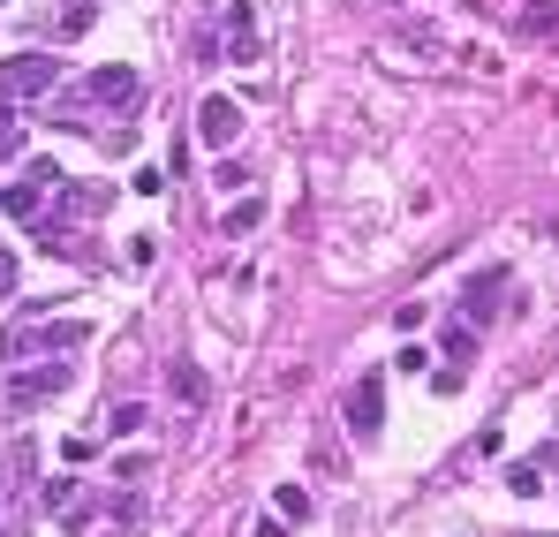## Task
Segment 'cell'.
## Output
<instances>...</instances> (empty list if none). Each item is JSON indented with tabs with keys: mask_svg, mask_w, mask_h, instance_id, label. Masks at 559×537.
<instances>
[{
	"mask_svg": "<svg viewBox=\"0 0 559 537\" xmlns=\"http://www.w3.org/2000/svg\"><path fill=\"white\" fill-rule=\"evenodd\" d=\"M8 152H16V106L0 99V159H8Z\"/></svg>",
	"mask_w": 559,
	"mask_h": 537,
	"instance_id": "obj_20",
	"label": "cell"
},
{
	"mask_svg": "<svg viewBox=\"0 0 559 537\" xmlns=\"http://www.w3.org/2000/svg\"><path fill=\"white\" fill-rule=\"evenodd\" d=\"M507 485L522 492V500H537V492H544V477H537V469H522V462H514V469H507Z\"/></svg>",
	"mask_w": 559,
	"mask_h": 537,
	"instance_id": "obj_19",
	"label": "cell"
},
{
	"mask_svg": "<svg viewBox=\"0 0 559 537\" xmlns=\"http://www.w3.org/2000/svg\"><path fill=\"white\" fill-rule=\"evenodd\" d=\"M235 137H242V106L212 91V99L197 106V144H212V152H227V144H235Z\"/></svg>",
	"mask_w": 559,
	"mask_h": 537,
	"instance_id": "obj_4",
	"label": "cell"
},
{
	"mask_svg": "<svg viewBox=\"0 0 559 537\" xmlns=\"http://www.w3.org/2000/svg\"><path fill=\"white\" fill-rule=\"evenodd\" d=\"M84 341H91L84 318H68V326H46V333L16 326V333H8V356H16V348H38V356H46V348H84Z\"/></svg>",
	"mask_w": 559,
	"mask_h": 537,
	"instance_id": "obj_5",
	"label": "cell"
},
{
	"mask_svg": "<svg viewBox=\"0 0 559 537\" xmlns=\"http://www.w3.org/2000/svg\"><path fill=\"white\" fill-rule=\"evenodd\" d=\"M84 23H91V0H68L61 16H53V31H61V38H76V31H84Z\"/></svg>",
	"mask_w": 559,
	"mask_h": 537,
	"instance_id": "obj_15",
	"label": "cell"
},
{
	"mask_svg": "<svg viewBox=\"0 0 559 537\" xmlns=\"http://www.w3.org/2000/svg\"><path fill=\"white\" fill-rule=\"evenodd\" d=\"M257 220H265V197H235V205L220 212V235H250Z\"/></svg>",
	"mask_w": 559,
	"mask_h": 537,
	"instance_id": "obj_11",
	"label": "cell"
},
{
	"mask_svg": "<svg viewBox=\"0 0 559 537\" xmlns=\"http://www.w3.org/2000/svg\"><path fill=\"white\" fill-rule=\"evenodd\" d=\"M144 416H152L144 401H121V409L106 416V432H114V439H129V432H144Z\"/></svg>",
	"mask_w": 559,
	"mask_h": 537,
	"instance_id": "obj_14",
	"label": "cell"
},
{
	"mask_svg": "<svg viewBox=\"0 0 559 537\" xmlns=\"http://www.w3.org/2000/svg\"><path fill=\"white\" fill-rule=\"evenodd\" d=\"M522 31L529 38H552L559 31V0H522Z\"/></svg>",
	"mask_w": 559,
	"mask_h": 537,
	"instance_id": "obj_12",
	"label": "cell"
},
{
	"mask_svg": "<svg viewBox=\"0 0 559 537\" xmlns=\"http://www.w3.org/2000/svg\"><path fill=\"white\" fill-rule=\"evenodd\" d=\"M114 477H121V485H144V477H152V454H121Z\"/></svg>",
	"mask_w": 559,
	"mask_h": 537,
	"instance_id": "obj_17",
	"label": "cell"
},
{
	"mask_svg": "<svg viewBox=\"0 0 559 537\" xmlns=\"http://www.w3.org/2000/svg\"><path fill=\"white\" fill-rule=\"evenodd\" d=\"M68 386V364H46V371H23V379H8V409H31V401H53Z\"/></svg>",
	"mask_w": 559,
	"mask_h": 537,
	"instance_id": "obj_7",
	"label": "cell"
},
{
	"mask_svg": "<svg viewBox=\"0 0 559 537\" xmlns=\"http://www.w3.org/2000/svg\"><path fill=\"white\" fill-rule=\"evenodd\" d=\"M16 273H23V265H16V250H0V295H16Z\"/></svg>",
	"mask_w": 559,
	"mask_h": 537,
	"instance_id": "obj_21",
	"label": "cell"
},
{
	"mask_svg": "<svg viewBox=\"0 0 559 537\" xmlns=\"http://www.w3.org/2000/svg\"><path fill=\"white\" fill-rule=\"evenodd\" d=\"M529 537H544V530H529Z\"/></svg>",
	"mask_w": 559,
	"mask_h": 537,
	"instance_id": "obj_23",
	"label": "cell"
},
{
	"mask_svg": "<svg viewBox=\"0 0 559 537\" xmlns=\"http://www.w3.org/2000/svg\"><path fill=\"white\" fill-rule=\"evenodd\" d=\"M280 515L303 522V515H310V492H303V485H280Z\"/></svg>",
	"mask_w": 559,
	"mask_h": 537,
	"instance_id": "obj_18",
	"label": "cell"
},
{
	"mask_svg": "<svg viewBox=\"0 0 559 537\" xmlns=\"http://www.w3.org/2000/svg\"><path fill=\"white\" fill-rule=\"evenodd\" d=\"M461 303H469V326H492V318L507 311V265H484V273H469Z\"/></svg>",
	"mask_w": 559,
	"mask_h": 537,
	"instance_id": "obj_3",
	"label": "cell"
},
{
	"mask_svg": "<svg viewBox=\"0 0 559 537\" xmlns=\"http://www.w3.org/2000/svg\"><path fill=\"white\" fill-rule=\"evenodd\" d=\"M0 537H8V530H0Z\"/></svg>",
	"mask_w": 559,
	"mask_h": 537,
	"instance_id": "obj_24",
	"label": "cell"
},
{
	"mask_svg": "<svg viewBox=\"0 0 559 537\" xmlns=\"http://www.w3.org/2000/svg\"><path fill=\"white\" fill-rule=\"evenodd\" d=\"M220 38H227V61H257V16L242 8V0L220 8Z\"/></svg>",
	"mask_w": 559,
	"mask_h": 537,
	"instance_id": "obj_6",
	"label": "cell"
},
{
	"mask_svg": "<svg viewBox=\"0 0 559 537\" xmlns=\"http://www.w3.org/2000/svg\"><path fill=\"white\" fill-rule=\"evenodd\" d=\"M212 182L235 197V190H250V167H242V159H220V167H212Z\"/></svg>",
	"mask_w": 559,
	"mask_h": 537,
	"instance_id": "obj_16",
	"label": "cell"
},
{
	"mask_svg": "<svg viewBox=\"0 0 559 537\" xmlns=\"http://www.w3.org/2000/svg\"><path fill=\"white\" fill-rule=\"evenodd\" d=\"M446 356H454V371H469V356H476V326H446Z\"/></svg>",
	"mask_w": 559,
	"mask_h": 537,
	"instance_id": "obj_13",
	"label": "cell"
},
{
	"mask_svg": "<svg viewBox=\"0 0 559 537\" xmlns=\"http://www.w3.org/2000/svg\"><path fill=\"white\" fill-rule=\"evenodd\" d=\"M38 205H46V182H31V174H23V182H8V197H0V212H8V220H38Z\"/></svg>",
	"mask_w": 559,
	"mask_h": 537,
	"instance_id": "obj_10",
	"label": "cell"
},
{
	"mask_svg": "<svg viewBox=\"0 0 559 537\" xmlns=\"http://www.w3.org/2000/svg\"><path fill=\"white\" fill-rule=\"evenodd\" d=\"M167 386H174V401H189V409L212 401V379H204V364H189V356H174V364H167Z\"/></svg>",
	"mask_w": 559,
	"mask_h": 537,
	"instance_id": "obj_9",
	"label": "cell"
},
{
	"mask_svg": "<svg viewBox=\"0 0 559 537\" xmlns=\"http://www.w3.org/2000/svg\"><path fill=\"white\" fill-rule=\"evenodd\" d=\"M0 485H8V469H0Z\"/></svg>",
	"mask_w": 559,
	"mask_h": 537,
	"instance_id": "obj_22",
	"label": "cell"
},
{
	"mask_svg": "<svg viewBox=\"0 0 559 537\" xmlns=\"http://www.w3.org/2000/svg\"><path fill=\"white\" fill-rule=\"evenodd\" d=\"M53 84H61V61L53 53H8L0 61V91L8 99H46Z\"/></svg>",
	"mask_w": 559,
	"mask_h": 537,
	"instance_id": "obj_1",
	"label": "cell"
},
{
	"mask_svg": "<svg viewBox=\"0 0 559 537\" xmlns=\"http://www.w3.org/2000/svg\"><path fill=\"white\" fill-rule=\"evenodd\" d=\"M348 432H356L363 447L386 432V379H378V371H363V379L348 386Z\"/></svg>",
	"mask_w": 559,
	"mask_h": 537,
	"instance_id": "obj_2",
	"label": "cell"
},
{
	"mask_svg": "<svg viewBox=\"0 0 559 537\" xmlns=\"http://www.w3.org/2000/svg\"><path fill=\"white\" fill-rule=\"evenodd\" d=\"M84 99H99V106H121V114H129L136 99H144V84H136V69H99L84 84Z\"/></svg>",
	"mask_w": 559,
	"mask_h": 537,
	"instance_id": "obj_8",
	"label": "cell"
}]
</instances>
